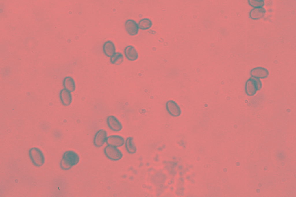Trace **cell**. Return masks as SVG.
I'll return each mask as SVG.
<instances>
[{
	"instance_id": "obj_1",
	"label": "cell",
	"mask_w": 296,
	"mask_h": 197,
	"mask_svg": "<svg viewBox=\"0 0 296 197\" xmlns=\"http://www.w3.org/2000/svg\"><path fill=\"white\" fill-rule=\"evenodd\" d=\"M79 160V157L75 152L71 150L66 151L63 154L60 166L62 170H67L77 165Z\"/></svg>"
},
{
	"instance_id": "obj_2",
	"label": "cell",
	"mask_w": 296,
	"mask_h": 197,
	"mask_svg": "<svg viewBox=\"0 0 296 197\" xmlns=\"http://www.w3.org/2000/svg\"><path fill=\"white\" fill-rule=\"evenodd\" d=\"M262 86V82L259 79L251 77L246 82L245 87L246 93L249 96H253L258 90L261 89Z\"/></svg>"
},
{
	"instance_id": "obj_3",
	"label": "cell",
	"mask_w": 296,
	"mask_h": 197,
	"mask_svg": "<svg viewBox=\"0 0 296 197\" xmlns=\"http://www.w3.org/2000/svg\"><path fill=\"white\" fill-rule=\"evenodd\" d=\"M29 154L32 163L35 166L40 167L44 164V155L42 151L38 148H31L29 150Z\"/></svg>"
},
{
	"instance_id": "obj_4",
	"label": "cell",
	"mask_w": 296,
	"mask_h": 197,
	"mask_svg": "<svg viewBox=\"0 0 296 197\" xmlns=\"http://www.w3.org/2000/svg\"><path fill=\"white\" fill-rule=\"evenodd\" d=\"M104 153L106 156L112 161H118L123 157L121 152L116 147L108 145L104 149Z\"/></svg>"
},
{
	"instance_id": "obj_5",
	"label": "cell",
	"mask_w": 296,
	"mask_h": 197,
	"mask_svg": "<svg viewBox=\"0 0 296 197\" xmlns=\"http://www.w3.org/2000/svg\"><path fill=\"white\" fill-rule=\"evenodd\" d=\"M166 107L168 113L174 117H177L181 114V111L179 106L174 101L170 100L166 103Z\"/></svg>"
},
{
	"instance_id": "obj_6",
	"label": "cell",
	"mask_w": 296,
	"mask_h": 197,
	"mask_svg": "<svg viewBox=\"0 0 296 197\" xmlns=\"http://www.w3.org/2000/svg\"><path fill=\"white\" fill-rule=\"evenodd\" d=\"M107 138L106 131L102 129L99 130L96 133L94 138V145L98 147L101 146L106 141Z\"/></svg>"
},
{
	"instance_id": "obj_7",
	"label": "cell",
	"mask_w": 296,
	"mask_h": 197,
	"mask_svg": "<svg viewBox=\"0 0 296 197\" xmlns=\"http://www.w3.org/2000/svg\"><path fill=\"white\" fill-rule=\"evenodd\" d=\"M125 27L128 33L131 36L136 35L138 31V25L134 20L128 19L125 22Z\"/></svg>"
},
{
	"instance_id": "obj_8",
	"label": "cell",
	"mask_w": 296,
	"mask_h": 197,
	"mask_svg": "<svg viewBox=\"0 0 296 197\" xmlns=\"http://www.w3.org/2000/svg\"><path fill=\"white\" fill-rule=\"evenodd\" d=\"M107 144L116 147H120L123 145L124 140L122 137L118 135H112L107 137Z\"/></svg>"
},
{
	"instance_id": "obj_9",
	"label": "cell",
	"mask_w": 296,
	"mask_h": 197,
	"mask_svg": "<svg viewBox=\"0 0 296 197\" xmlns=\"http://www.w3.org/2000/svg\"><path fill=\"white\" fill-rule=\"evenodd\" d=\"M107 122L109 127L114 131H118L122 129L121 124L117 119L113 116H108L107 118Z\"/></svg>"
},
{
	"instance_id": "obj_10",
	"label": "cell",
	"mask_w": 296,
	"mask_h": 197,
	"mask_svg": "<svg viewBox=\"0 0 296 197\" xmlns=\"http://www.w3.org/2000/svg\"><path fill=\"white\" fill-rule=\"evenodd\" d=\"M269 74V71L267 69L261 67H255L250 71L252 77L258 79L266 78L268 77Z\"/></svg>"
},
{
	"instance_id": "obj_11",
	"label": "cell",
	"mask_w": 296,
	"mask_h": 197,
	"mask_svg": "<svg viewBox=\"0 0 296 197\" xmlns=\"http://www.w3.org/2000/svg\"><path fill=\"white\" fill-rule=\"evenodd\" d=\"M266 12V10L264 8H254L250 11L249 16L252 19L258 20L262 18L264 16Z\"/></svg>"
},
{
	"instance_id": "obj_12",
	"label": "cell",
	"mask_w": 296,
	"mask_h": 197,
	"mask_svg": "<svg viewBox=\"0 0 296 197\" xmlns=\"http://www.w3.org/2000/svg\"><path fill=\"white\" fill-rule=\"evenodd\" d=\"M124 52L126 57L130 61H135L138 57V54L136 50L132 45L126 47L125 49Z\"/></svg>"
},
{
	"instance_id": "obj_13",
	"label": "cell",
	"mask_w": 296,
	"mask_h": 197,
	"mask_svg": "<svg viewBox=\"0 0 296 197\" xmlns=\"http://www.w3.org/2000/svg\"><path fill=\"white\" fill-rule=\"evenodd\" d=\"M60 97L62 104L64 106H68L71 102L72 98L71 92L65 88L60 91Z\"/></svg>"
},
{
	"instance_id": "obj_14",
	"label": "cell",
	"mask_w": 296,
	"mask_h": 197,
	"mask_svg": "<svg viewBox=\"0 0 296 197\" xmlns=\"http://www.w3.org/2000/svg\"><path fill=\"white\" fill-rule=\"evenodd\" d=\"M103 50L105 55L109 57H112L115 53V47L114 44L111 41L108 40L104 43Z\"/></svg>"
},
{
	"instance_id": "obj_15",
	"label": "cell",
	"mask_w": 296,
	"mask_h": 197,
	"mask_svg": "<svg viewBox=\"0 0 296 197\" xmlns=\"http://www.w3.org/2000/svg\"><path fill=\"white\" fill-rule=\"evenodd\" d=\"M64 88L70 92L74 91L75 88V84L73 79L70 77L64 78L63 82Z\"/></svg>"
},
{
	"instance_id": "obj_16",
	"label": "cell",
	"mask_w": 296,
	"mask_h": 197,
	"mask_svg": "<svg viewBox=\"0 0 296 197\" xmlns=\"http://www.w3.org/2000/svg\"><path fill=\"white\" fill-rule=\"evenodd\" d=\"M125 146L127 151L130 154H134L136 151L137 148L133 139L131 137H129L127 138L125 142Z\"/></svg>"
},
{
	"instance_id": "obj_17",
	"label": "cell",
	"mask_w": 296,
	"mask_h": 197,
	"mask_svg": "<svg viewBox=\"0 0 296 197\" xmlns=\"http://www.w3.org/2000/svg\"><path fill=\"white\" fill-rule=\"evenodd\" d=\"M138 25L140 29L145 30L149 29L151 27L152 23L150 19L145 18L140 20Z\"/></svg>"
},
{
	"instance_id": "obj_18",
	"label": "cell",
	"mask_w": 296,
	"mask_h": 197,
	"mask_svg": "<svg viewBox=\"0 0 296 197\" xmlns=\"http://www.w3.org/2000/svg\"><path fill=\"white\" fill-rule=\"evenodd\" d=\"M123 60V56L119 52L115 53L110 57V61L112 64L117 65L122 63Z\"/></svg>"
},
{
	"instance_id": "obj_19",
	"label": "cell",
	"mask_w": 296,
	"mask_h": 197,
	"mask_svg": "<svg viewBox=\"0 0 296 197\" xmlns=\"http://www.w3.org/2000/svg\"><path fill=\"white\" fill-rule=\"evenodd\" d=\"M248 3L249 5L256 8L262 7L264 5V1L263 0H249Z\"/></svg>"
}]
</instances>
